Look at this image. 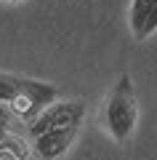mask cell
<instances>
[{
    "label": "cell",
    "instance_id": "cell-7",
    "mask_svg": "<svg viewBox=\"0 0 157 160\" xmlns=\"http://www.w3.org/2000/svg\"><path fill=\"white\" fill-rule=\"evenodd\" d=\"M13 118H16V115H13L11 104H3V102H0V139L13 128Z\"/></svg>",
    "mask_w": 157,
    "mask_h": 160
},
{
    "label": "cell",
    "instance_id": "cell-5",
    "mask_svg": "<svg viewBox=\"0 0 157 160\" xmlns=\"http://www.w3.org/2000/svg\"><path fill=\"white\" fill-rule=\"evenodd\" d=\"M130 29L136 40L149 38L157 29V0H130Z\"/></svg>",
    "mask_w": 157,
    "mask_h": 160
},
{
    "label": "cell",
    "instance_id": "cell-9",
    "mask_svg": "<svg viewBox=\"0 0 157 160\" xmlns=\"http://www.w3.org/2000/svg\"><path fill=\"white\" fill-rule=\"evenodd\" d=\"M13 3H16V0H13Z\"/></svg>",
    "mask_w": 157,
    "mask_h": 160
},
{
    "label": "cell",
    "instance_id": "cell-3",
    "mask_svg": "<svg viewBox=\"0 0 157 160\" xmlns=\"http://www.w3.org/2000/svg\"><path fill=\"white\" fill-rule=\"evenodd\" d=\"M85 118V102L83 99H67V102H51L37 118H32L27 123L29 136H40V133L51 131V128L72 126V123H83Z\"/></svg>",
    "mask_w": 157,
    "mask_h": 160
},
{
    "label": "cell",
    "instance_id": "cell-2",
    "mask_svg": "<svg viewBox=\"0 0 157 160\" xmlns=\"http://www.w3.org/2000/svg\"><path fill=\"white\" fill-rule=\"evenodd\" d=\"M104 120H107V128L115 142H125L136 131L139 102H136V88H133L130 75H120L117 78L112 93H109L107 109H104Z\"/></svg>",
    "mask_w": 157,
    "mask_h": 160
},
{
    "label": "cell",
    "instance_id": "cell-1",
    "mask_svg": "<svg viewBox=\"0 0 157 160\" xmlns=\"http://www.w3.org/2000/svg\"><path fill=\"white\" fill-rule=\"evenodd\" d=\"M56 96H59V88L45 83V80L0 72V102L11 104L13 115L27 120V123L32 118H37L51 102H56Z\"/></svg>",
    "mask_w": 157,
    "mask_h": 160
},
{
    "label": "cell",
    "instance_id": "cell-8",
    "mask_svg": "<svg viewBox=\"0 0 157 160\" xmlns=\"http://www.w3.org/2000/svg\"><path fill=\"white\" fill-rule=\"evenodd\" d=\"M0 160H19V158H16L13 152H8V149H3V147H0Z\"/></svg>",
    "mask_w": 157,
    "mask_h": 160
},
{
    "label": "cell",
    "instance_id": "cell-6",
    "mask_svg": "<svg viewBox=\"0 0 157 160\" xmlns=\"http://www.w3.org/2000/svg\"><path fill=\"white\" fill-rule=\"evenodd\" d=\"M0 147L8 149V152H13L19 160H27V158H29V144L24 142V136H22V133H16L13 128L0 139Z\"/></svg>",
    "mask_w": 157,
    "mask_h": 160
},
{
    "label": "cell",
    "instance_id": "cell-4",
    "mask_svg": "<svg viewBox=\"0 0 157 160\" xmlns=\"http://www.w3.org/2000/svg\"><path fill=\"white\" fill-rule=\"evenodd\" d=\"M80 133V123H72V126H61V128H51V131L35 136V152H37L40 160H59L72 142Z\"/></svg>",
    "mask_w": 157,
    "mask_h": 160
}]
</instances>
